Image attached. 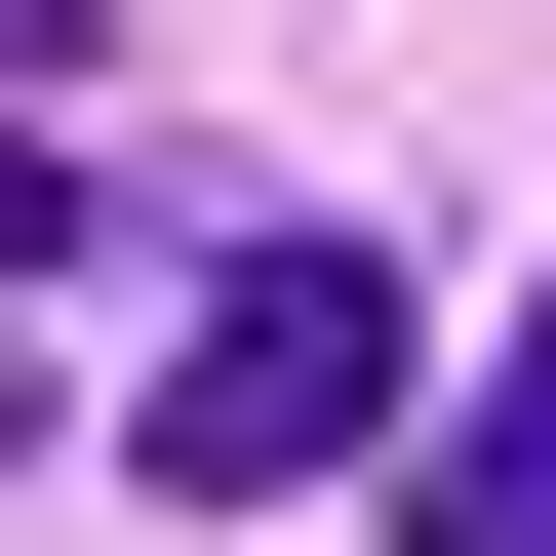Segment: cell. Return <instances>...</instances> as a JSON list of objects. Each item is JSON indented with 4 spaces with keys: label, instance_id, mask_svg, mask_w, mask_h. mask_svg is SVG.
<instances>
[{
    "label": "cell",
    "instance_id": "cell-1",
    "mask_svg": "<svg viewBox=\"0 0 556 556\" xmlns=\"http://www.w3.org/2000/svg\"><path fill=\"white\" fill-rule=\"evenodd\" d=\"M358 438H397V278H358V239H239V278L160 318V397H119L160 517H278V477H358Z\"/></svg>",
    "mask_w": 556,
    "mask_h": 556
},
{
    "label": "cell",
    "instance_id": "cell-2",
    "mask_svg": "<svg viewBox=\"0 0 556 556\" xmlns=\"http://www.w3.org/2000/svg\"><path fill=\"white\" fill-rule=\"evenodd\" d=\"M397 556H556V358H477L438 438H397Z\"/></svg>",
    "mask_w": 556,
    "mask_h": 556
}]
</instances>
